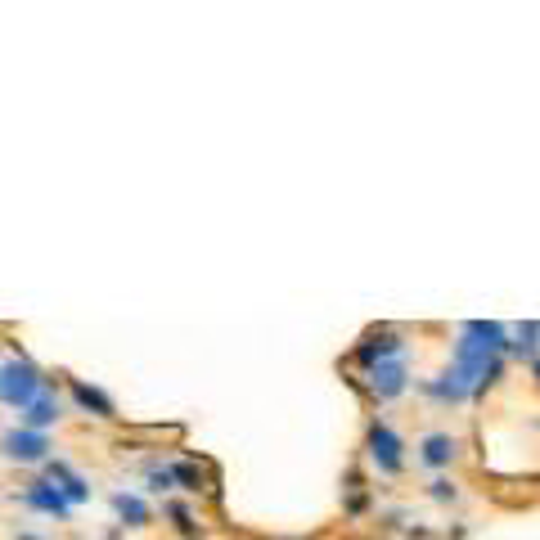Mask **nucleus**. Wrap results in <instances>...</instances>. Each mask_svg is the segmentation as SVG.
I'll return each mask as SVG.
<instances>
[{"label": "nucleus", "mask_w": 540, "mask_h": 540, "mask_svg": "<svg viewBox=\"0 0 540 540\" xmlns=\"http://www.w3.org/2000/svg\"><path fill=\"white\" fill-rule=\"evenodd\" d=\"M45 387H50V374H45L32 356L9 351V356L0 360V405H9V410H27Z\"/></svg>", "instance_id": "obj_1"}, {"label": "nucleus", "mask_w": 540, "mask_h": 540, "mask_svg": "<svg viewBox=\"0 0 540 540\" xmlns=\"http://www.w3.org/2000/svg\"><path fill=\"white\" fill-rule=\"evenodd\" d=\"M365 459L378 477H401L405 473V437L392 428L387 419H369L365 423Z\"/></svg>", "instance_id": "obj_2"}, {"label": "nucleus", "mask_w": 540, "mask_h": 540, "mask_svg": "<svg viewBox=\"0 0 540 540\" xmlns=\"http://www.w3.org/2000/svg\"><path fill=\"white\" fill-rule=\"evenodd\" d=\"M0 455L9 464H23V468H45L54 459V441L50 432H32V428H5L0 432Z\"/></svg>", "instance_id": "obj_3"}, {"label": "nucleus", "mask_w": 540, "mask_h": 540, "mask_svg": "<svg viewBox=\"0 0 540 540\" xmlns=\"http://www.w3.org/2000/svg\"><path fill=\"white\" fill-rule=\"evenodd\" d=\"M360 392H365L369 401H378V405L405 396L410 392V360L396 356V360H378L374 369H360Z\"/></svg>", "instance_id": "obj_4"}, {"label": "nucleus", "mask_w": 540, "mask_h": 540, "mask_svg": "<svg viewBox=\"0 0 540 540\" xmlns=\"http://www.w3.org/2000/svg\"><path fill=\"white\" fill-rule=\"evenodd\" d=\"M405 347H410V342H405V333L396 329V324H378V329H369L365 338L356 342V351H351V356H356L360 369H374L378 360L405 356Z\"/></svg>", "instance_id": "obj_5"}, {"label": "nucleus", "mask_w": 540, "mask_h": 540, "mask_svg": "<svg viewBox=\"0 0 540 540\" xmlns=\"http://www.w3.org/2000/svg\"><path fill=\"white\" fill-rule=\"evenodd\" d=\"M41 477L54 486V491L63 495V500L72 504V509H81V504H86L90 495H95V486H90V477H86V473H77V468H72L68 459H59V455H54L50 464L41 468Z\"/></svg>", "instance_id": "obj_6"}, {"label": "nucleus", "mask_w": 540, "mask_h": 540, "mask_svg": "<svg viewBox=\"0 0 540 540\" xmlns=\"http://www.w3.org/2000/svg\"><path fill=\"white\" fill-rule=\"evenodd\" d=\"M414 459H419L428 473H446L450 464L459 459V437L455 432H423L419 437V446H414Z\"/></svg>", "instance_id": "obj_7"}, {"label": "nucleus", "mask_w": 540, "mask_h": 540, "mask_svg": "<svg viewBox=\"0 0 540 540\" xmlns=\"http://www.w3.org/2000/svg\"><path fill=\"white\" fill-rule=\"evenodd\" d=\"M18 504H23V509H32V513H45V518H59V522H68L72 513H77L50 482H45V477H32V482L23 486V495H18Z\"/></svg>", "instance_id": "obj_8"}, {"label": "nucleus", "mask_w": 540, "mask_h": 540, "mask_svg": "<svg viewBox=\"0 0 540 540\" xmlns=\"http://www.w3.org/2000/svg\"><path fill=\"white\" fill-rule=\"evenodd\" d=\"M59 419H63V401H59V387H45L41 396H36L27 410H18V428H32V432H50V428H59Z\"/></svg>", "instance_id": "obj_9"}, {"label": "nucleus", "mask_w": 540, "mask_h": 540, "mask_svg": "<svg viewBox=\"0 0 540 540\" xmlns=\"http://www.w3.org/2000/svg\"><path fill=\"white\" fill-rule=\"evenodd\" d=\"M68 396H72V405H77L81 414H90V419H104V423H113V419H117L113 396H108L104 387L86 383V378H68Z\"/></svg>", "instance_id": "obj_10"}, {"label": "nucleus", "mask_w": 540, "mask_h": 540, "mask_svg": "<svg viewBox=\"0 0 540 540\" xmlns=\"http://www.w3.org/2000/svg\"><path fill=\"white\" fill-rule=\"evenodd\" d=\"M108 504H113L117 522H122V527H131V531H140V527H149V522H153L149 500H144V495H135V491H113V495H108Z\"/></svg>", "instance_id": "obj_11"}, {"label": "nucleus", "mask_w": 540, "mask_h": 540, "mask_svg": "<svg viewBox=\"0 0 540 540\" xmlns=\"http://www.w3.org/2000/svg\"><path fill=\"white\" fill-rule=\"evenodd\" d=\"M509 356L513 360H527V365L540 356V320L509 324Z\"/></svg>", "instance_id": "obj_12"}, {"label": "nucleus", "mask_w": 540, "mask_h": 540, "mask_svg": "<svg viewBox=\"0 0 540 540\" xmlns=\"http://www.w3.org/2000/svg\"><path fill=\"white\" fill-rule=\"evenodd\" d=\"M144 491H149V495H171V491H176L171 464H158V459H149V464H144Z\"/></svg>", "instance_id": "obj_13"}, {"label": "nucleus", "mask_w": 540, "mask_h": 540, "mask_svg": "<svg viewBox=\"0 0 540 540\" xmlns=\"http://www.w3.org/2000/svg\"><path fill=\"white\" fill-rule=\"evenodd\" d=\"M171 477H176V491H189V495L207 491V486H203V468H198L194 459H176V464H171Z\"/></svg>", "instance_id": "obj_14"}, {"label": "nucleus", "mask_w": 540, "mask_h": 540, "mask_svg": "<svg viewBox=\"0 0 540 540\" xmlns=\"http://www.w3.org/2000/svg\"><path fill=\"white\" fill-rule=\"evenodd\" d=\"M162 513H167V518H171V527H176L180 536H189V540L198 536V522H194V513H189L180 500H162Z\"/></svg>", "instance_id": "obj_15"}, {"label": "nucleus", "mask_w": 540, "mask_h": 540, "mask_svg": "<svg viewBox=\"0 0 540 540\" xmlns=\"http://www.w3.org/2000/svg\"><path fill=\"white\" fill-rule=\"evenodd\" d=\"M428 500H437V504H455V500H459V486L450 482V477H432V482H428Z\"/></svg>", "instance_id": "obj_16"}, {"label": "nucleus", "mask_w": 540, "mask_h": 540, "mask_svg": "<svg viewBox=\"0 0 540 540\" xmlns=\"http://www.w3.org/2000/svg\"><path fill=\"white\" fill-rule=\"evenodd\" d=\"M531 378H536V383H540V356L531 360Z\"/></svg>", "instance_id": "obj_17"}, {"label": "nucleus", "mask_w": 540, "mask_h": 540, "mask_svg": "<svg viewBox=\"0 0 540 540\" xmlns=\"http://www.w3.org/2000/svg\"><path fill=\"white\" fill-rule=\"evenodd\" d=\"M266 540H306V536H266Z\"/></svg>", "instance_id": "obj_18"}, {"label": "nucleus", "mask_w": 540, "mask_h": 540, "mask_svg": "<svg viewBox=\"0 0 540 540\" xmlns=\"http://www.w3.org/2000/svg\"><path fill=\"white\" fill-rule=\"evenodd\" d=\"M18 540H45V536H32V531H23V536H18Z\"/></svg>", "instance_id": "obj_19"}]
</instances>
